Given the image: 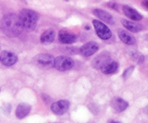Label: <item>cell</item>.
I'll return each mask as SVG.
<instances>
[{"label": "cell", "instance_id": "12", "mask_svg": "<svg viewBox=\"0 0 148 123\" xmlns=\"http://www.w3.org/2000/svg\"><path fill=\"white\" fill-rule=\"evenodd\" d=\"M119 68V63L115 60L109 59L107 62H105L103 65L101 67V69L102 72L106 75L115 73Z\"/></svg>", "mask_w": 148, "mask_h": 123}, {"label": "cell", "instance_id": "3", "mask_svg": "<svg viewBox=\"0 0 148 123\" xmlns=\"http://www.w3.org/2000/svg\"><path fill=\"white\" fill-rule=\"evenodd\" d=\"M75 65V62L72 58L66 56H59L54 59L53 66L59 71H66L72 69Z\"/></svg>", "mask_w": 148, "mask_h": 123}, {"label": "cell", "instance_id": "14", "mask_svg": "<svg viewBox=\"0 0 148 123\" xmlns=\"http://www.w3.org/2000/svg\"><path fill=\"white\" fill-rule=\"evenodd\" d=\"M123 12L127 17L134 21H139L143 19V16L140 13H139L135 9L128 5H124L123 7Z\"/></svg>", "mask_w": 148, "mask_h": 123}, {"label": "cell", "instance_id": "18", "mask_svg": "<svg viewBox=\"0 0 148 123\" xmlns=\"http://www.w3.org/2000/svg\"><path fill=\"white\" fill-rule=\"evenodd\" d=\"M121 23L126 27V29H127L130 31L133 32V33H137V32H140L143 30V26L141 25L134 23V22L129 21L127 20H122Z\"/></svg>", "mask_w": 148, "mask_h": 123}, {"label": "cell", "instance_id": "22", "mask_svg": "<svg viewBox=\"0 0 148 123\" xmlns=\"http://www.w3.org/2000/svg\"><path fill=\"white\" fill-rule=\"evenodd\" d=\"M144 111L146 114H148V106L144 109Z\"/></svg>", "mask_w": 148, "mask_h": 123}, {"label": "cell", "instance_id": "25", "mask_svg": "<svg viewBox=\"0 0 148 123\" xmlns=\"http://www.w3.org/2000/svg\"><path fill=\"white\" fill-rule=\"evenodd\" d=\"M65 1H69V0H65Z\"/></svg>", "mask_w": 148, "mask_h": 123}, {"label": "cell", "instance_id": "16", "mask_svg": "<svg viewBox=\"0 0 148 123\" xmlns=\"http://www.w3.org/2000/svg\"><path fill=\"white\" fill-rule=\"evenodd\" d=\"M56 37V32L53 29H48L45 30L40 36V42L44 45L51 44L54 41Z\"/></svg>", "mask_w": 148, "mask_h": 123}, {"label": "cell", "instance_id": "7", "mask_svg": "<svg viewBox=\"0 0 148 123\" xmlns=\"http://www.w3.org/2000/svg\"><path fill=\"white\" fill-rule=\"evenodd\" d=\"M99 46L95 41H90L84 44L79 49V52L84 56H90L98 52Z\"/></svg>", "mask_w": 148, "mask_h": 123}, {"label": "cell", "instance_id": "6", "mask_svg": "<svg viewBox=\"0 0 148 123\" xmlns=\"http://www.w3.org/2000/svg\"><path fill=\"white\" fill-rule=\"evenodd\" d=\"M69 108V101L67 100H60L52 104L51 109L56 115H62L68 111Z\"/></svg>", "mask_w": 148, "mask_h": 123}, {"label": "cell", "instance_id": "15", "mask_svg": "<svg viewBox=\"0 0 148 123\" xmlns=\"http://www.w3.org/2000/svg\"><path fill=\"white\" fill-rule=\"evenodd\" d=\"M31 110V107L26 103H20L17 107L15 115L18 119H23L27 116Z\"/></svg>", "mask_w": 148, "mask_h": 123}, {"label": "cell", "instance_id": "5", "mask_svg": "<svg viewBox=\"0 0 148 123\" xmlns=\"http://www.w3.org/2000/svg\"><path fill=\"white\" fill-rule=\"evenodd\" d=\"M33 60L38 66L43 68L51 67L54 64V58L49 54H40L35 56Z\"/></svg>", "mask_w": 148, "mask_h": 123}, {"label": "cell", "instance_id": "24", "mask_svg": "<svg viewBox=\"0 0 148 123\" xmlns=\"http://www.w3.org/2000/svg\"><path fill=\"white\" fill-rule=\"evenodd\" d=\"M145 40L148 41V34L146 35V36H145Z\"/></svg>", "mask_w": 148, "mask_h": 123}, {"label": "cell", "instance_id": "23", "mask_svg": "<svg viewBox=\"0 0 148 123\" xmlns=\"http://www.w3.org/2000/svg\"><path fill=\"white\" fill-rule=\"evenodd\" d=\"M108 122H113V123H119L120 122H118V121H115V120H109V121H108Z\"/></svg>", "mask_w": 148, "mask_h": 123}, {"label": "cell", "instance_id": "11", "mask_svg": "<svg viewBox=\"0 0 148 123\" xmlns=\"http://www.w3.org/2000/svg\"><path fill=\"white\" fill-rule=\"evenodd\" d=\"M77 37L74 33L66 30H61L59 33V40L64 44H71L75 42Z\"/></svg>", "mask_w": 148, "mask_h": 123}, {"label": "cell", "instance_id": "8", "mask_svg": "<svg viewBox=\"0 0 148 123\" xmlns=\"http://www.w3.org/2000/svg\"><path fill=\"white\" fill-rule=\"evenodd\" d=\"M0 57H1V63L4 66H12L17 62V55L8 51H4L1 52Z\"/></svg>", "mask_w": 148, "mask_h": 123}, {"label": "cell", "instance_id": "21", "mask_svg": "<svg viewBox=\"0 0 148 123\" xmlns=\"http://www.w3.org/2000/svg\"><path fill=\"white\" fill-rule=\"evenodd\" d=\"M143 6L148 10V0H144L143 1Z\"/></svg>", "mask_w": 148, "mask_h": 123}, {"label": "cell", "instance_id": "26", "mask_svg": "<svg viewBox=\"0 0 148 123\" xmlns=\"http://www.w3.org/2000/svg\"><path fill=\"white\" fill-rule=\"evenodd\" d=\"M0 61H1V57H0Z\"/></svg>", "mask_w": 148, "mask_h": 123}, {"label": "cell", "instance_id": "9", "mask_svg": "<svg viewBox=\"0 0 148 123\" xmlns=\"http://www.w3.org/2000/svg\"><path fill=\"white\" fill-rule=\"evenodd\" d=\"M111 108L116 113H120L127 109L129 104L127 101L120 97H114L111 101Z\"/></svg>", "mask_w": 148, "mask_h": 123}, {"label": "cell", "instance_id": "20", "mask_svg": "<svg viewBox=\"0 0 148 123\" xmlns=\"http://www.w3.org/2000/svg\"><path fill=\"white\" fill-rule=\"evenodd\" d=\"M108 7H109L110 8L113 9V10H117V11L119 10V6L116 3H114V2L108 3Z\"/></svg>", "mask_w": 148, "mask_h": 123}, {"label": "cell", "instance_id": "2", "mask_svg": "<svg viewBox=\"0 0 148 123\" xmlns=\"http://www.w3.org/2000/svg\"><path fill=\"white\" fill-rule=\"evenodd\" d=\"M19 19L23 30L27 32H32L36 29L37 25L38 15L33 10L23 9L20 12Z\"/></svg>", "mask_w": 148, "mask_h": 123}, {"label": "cell", "instance_id": "19", "mask_svg": "<svg viewBox=\"0 0 148 123\" xmlns=\"http://www.w3.org/2000/svg\"><path fill=\"white\" fill-rule=\"evenodd\" d=\"M134 69V66H131L130 67L127 68V69H126L125 70H124V73H123V78L126 80H127V78H130V77L131 76L132 74Z\"/></svg>", "mask_w": 148, "mask_h": 123}, {"label": "cell", "instance_id": "10", "mask_svg": "<svg viewBox=\"0 0 148 123\" xmlns=\"http://www.w3.org/2000/svg\"><path fill=\"white\" fill-rule=\"evenodd\" d=\"M92 13L94 14V15L98 17L100 20L108 23V24L114 25L115 23V20H114L113 16L105 10H101V9H95L92 11Z\"/></svg>", "mask_w": 148, "mask_h": 123}, {"label": "cell", "instance_id": "13", "mask_svg": "<svg viewBox=\"0 0 148 123\" xmlns=\"http://www.w3.org/2000/svg\"><path fill=\"white\" fill-rule=\"evenodd\" d=\"M109 59H111L110 54L108 52H103V53L100 54L98 56H97L96 57L94 58L92 62V66L95 69H101V67Z\"/></svg>", "mask_w": 148, "mask_h": 123}, {"label": "cell", "instance_id": "1", "mask_svg": "<svg viewBox=\"0 0 148 123\" xmlns=\"http://www.w3.org/2000/svg\"><path fill=\"white\" fill-rule=\"evenodd\" d=\"M0 27L4 34L11 38L17 37L23 30L19 16L13 13L6 14L2 17Z\"/></svg>", "mask_w": 148, "mask_h": 123}, {"label": "cell", "instance_id": "4", "mask_svg": "<svg viewBox=\"0 0 148 123\" xmlns=\"http://www.w3.org/2000/svg\"><path fill=\"white\" fill-rule=\"evenodd\" d=\"M92 25H93L94 28L96 32V34L98 35L100 38L103 39V40H108L109 38H111L112 33H111V30L108 28V27H107L103 23L99 21V20H93Z\"/></svg>", "mask_w": 148, "mask_h": 123}, {"label": "cell", "instance_id": "17", "mask_svg": "<svg viewBox=\"0 0 148 123\" xmlns=\"http://www.w3.org/2000/svg\"><path fill=\"white\" fill-rule=\"evenodd\" d=\"M120 40L127 45H133L136 43V39L131 33L124 30H119L118 32Z\"/></svg>", "mask_w": 148, "mask_h": 123}]
</instances>
